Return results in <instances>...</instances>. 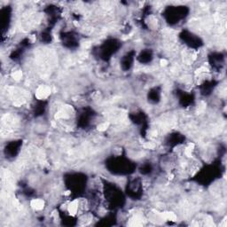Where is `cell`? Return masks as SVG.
Listing matches in <instances>:
<instances>
[{
    "label": "cell",
    "mask_w": 227,
    "mask_h": 227,
    "mask_svg": "<svg viewBox=\"0 0 227 227\" xmlns=\"http://www.w3.org/2000/svg\"><path fill=\"white\" fill-rule=\"evenodd\" d=\"M32 207L36 209V210H39V209H42L43 208V200H38V199H36L32 201Z\"/></svg>",
    "instance_id": "1"
}]
</instances>
